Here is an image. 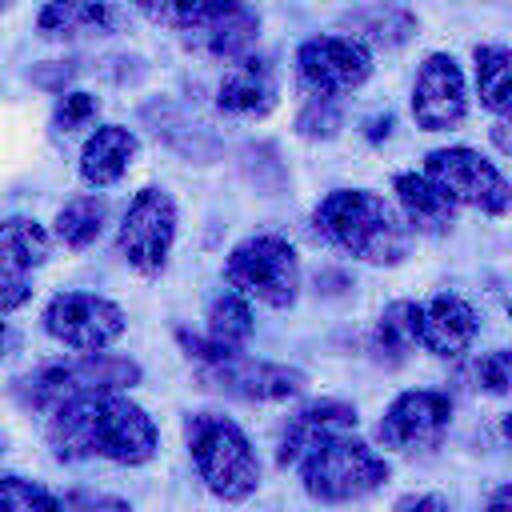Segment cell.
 <instances>
[{
  "label": "cell",
  "mask_w": 512,
  "mask_h": 512,
  "mask_svg": "<svg viewBox=\"0 0 512 512\" xmlns=\"http://www.w3.org/2000/svg\"><path fill=\"white\" fill-rule=\"evenodd\" d=\"M392 512H452V504L436 492H412V496H400Z\"/></svg>",
  "instance_id": "1f68e13d"
},
{
  "label": "cell",
  "mask_w": 512,
  "mask_h": 512,
  "mask_svg": "<svg viewBox=\"0 0 512 512\" xmlns=\"http://www.w3.org/2000/svg\"><path fill=\"white\" fill-rule=\"evenodd\" d=\"M448 424H452V400L436 388H412L384 408L376 436L384 448L396 452H428L448 436Z\"/></svg>",
  "instance_id": "8fae6325"
},
{
  "label": "cell",
  "mask_w": 512,
  "mask_h": 512,
  "mask_svg": "<svg viewBox=\"0 0 512 512\" xmlns=\"http://www.w3.org/2000/svg\"><path fill=\"white\" fill-rule=\"evenodd\" d=\"M356 432V408L348 400H312L304 408H296L280 432V448H276V464H300V456H308L316 444L332 440V436H348Z\"/></svg>",
  "instance_id": "5bb4252c"
},
{
  "label": "cell",
  "mask_w": 512,
  "mask_h": 512,
  "mask_svg": "<svg viewBox=\"0 0 512 512\" xmlns=\"http://www.w3.org/2000/svg\"><path fill=\"white\" fill-rule=\"evenodd\" d=\"M296 72L312 96L336 100L372 76V52L356 36H312L296 48Z\"/></svg>",
  "instance_id": "30bf717a"
},
{
  "label": "cell",
  "mask_w": 512,
  "mask_h": 512,
  "mask_svg": "<svg viewBox=\"0 0 512 512\" xmlns=\"http://www.w3.org/2000/svg\"><path fill=\"white\" fill-rule=\"evenodd\" d=\"M416 344H420V304L416 300L388 304L372 332V356L380 364H404Z\"/></svg>",
  "instance_id": "44dd1931"
},
{
  "label": "cell",
  "mask_w": 512,
  "mask_h": 512,
  "mask_svg": "<svg viewBox=\"0 0 512 512\" xmlns=\"http://www.w3.org/2000/svg\"><path fill=\"white\" fill-rule=\"evenodd\" d=\"M340 120L344 116H340V104L332 96H312L296 116V132L308 140H332L340 132Z\"/></svg>",
  "instance_id": "83f0119b"
},
{
  "label": "cell",
  "mask_w": 512,
  "mask_h": 512,
  "mask_svg": "<svg viewBox=\"0 0 512 512\" xmlns=\"http://www.w3.org/2000/svg\"><path fill=\"white\" fill-rule=\"evenodd\" d=\"M148 20L180 32V40L196 36L220 8H228L232 0H132Z\"/></svg>",
  "instance_id": "d4e9b609"
},
{
  "label": "cell",
  "mask_w": 512,
  "mask_h": 512,
  "mask_svg": "<svg viewBox=\"0 0 512 512\" xmlns=\"http://www.w3.org/2000/svg\"><path fill=\"white\" fill-rule=\"evenodd\" d=\"M508 320H512V304H508Z\"/></svg>",
  "instance_id": "f35d334b"
},
{
  "label": "cell",
  "mask_w": 512,
  "mask_h": 512,
  "mask_svg": "<svg viewBox=\"0 0 512 512\" xmlns=\"http://www.w3.org/2000/svg\"><path fill=\"white\" fill-rule=\"evenodd\" d=\"M104 220H108V204L88 192V196H72L60 212H56V240L72 252L96 244V236L104 232Z\"/></svg>",
  "instance_id": "603a6c76"
},
{
  "label": "cell",
  "mask_w": 512,
  "mask_h": 512,
  "mask_svg": "<svg viewBox=\"0 0 512 512\" xmlns=\"http://www.w3.org/2000/svg\"><path fill=\"white\" fill-rule=\"evenodd\" d=\"M352 28H356V40H368V44H384V48H396L404 44L412 32H416V20L404 12V8H364L352 16Z\"/></svg>",
  "instance_id": "484cf974"
},
{
  "label": "cell",
  "mask_w": 512,
  "mask_h": 512,
  "mask_svg": "<svg viewBox=\"0 0 512 512\" xmlns=\"http://www.w3.org/2000/svg\"><path fill=\"white\" fill-rule=\"evenodd\" d=\"M140 364L128 356H112V352H80L72 360H52L32 368L28 376L16 380V400L32 412H56L72 400L84 396H104V392H124L132 384H140Z\"/></svg>",
  "instance_id": "277c9868"
},
{
  "label": "cell",
  "mask_w": 512,
  "mask_h": 512,
  "mask_svg": "<svg viewBox=\"0 0 512 512\" xmlns=\"http://www.w3.org/2000/svg\"><path fill=\"white\" fill-rule=\"evenodd\" d=\"M128 328L120 304L96 292H60L44 308V332L72 352H104Z\"/></svg>",
  "instance_id": "9c48e42d"
},
{
  "label": "cell",
  "mask_w": 512,
  "mask_h": 512,
  "mask_svg": "<svg viewBox=\"0 0 512 512\" xmlns=\"http://www.w3.org/2000/svg\"><path fill=\"white\" fill-rule=\"evenodd\" d=\"M184 444L204 488L224 504H244L260 488V460L244 428L216 412H196L184 420Z\"/></svg>",
  "instance_id": "3957f363"
},
{
  "label": "cell",
  "mask_w": 512,
  "mask_h": 512,
  "mask_svg": "<svg viewBox=\"0 0 512 512\" xmlns=\"http://www.w3.org/2000/svg\"><path fill=\"white\" fill-rule=\"evenodd\" d=\"M392 192H396V200H400L404 220H408L416 232H424V236H440V232L452 228V220H456V204H452V200H448L424 172H400V176L392 180Z\"/></svg>",
  "instance_id": "d6986e66"
},
{
  "label": "cell",
  "mask_w": 512,
  "mask_h": 512,
  "mask_svg": "<svg viewBox=\"0 0 512 512\" xmlns=\"http://www.w3.org/2000/svg\"><path fill=\"white\" fill-rule=\"evenodd\" d=\"M60 512H132L128 500L112 492H92V488H72L60 496Z\"/></svg>",
  "instance_id": "4dcf8cb0"
},
{
  "label": "cell",
  "mask_w": 512,
  "mask_h": 512,
  "mask_svg": "<svg viewBox=\"0 0 512 512\" xmlns=\"http://www.w3.org/2000/svg\"><path fill=\"white\" fill-rule=\"evenodd\" d=\"M216 108L228 116H268L276 108V72L268 60L240 56L216 88Z\"/></svg>",
  "instance_id": "2e32d148"
},
{
  "label": "cell",
  "mask_w": 512,
  "mask_h": 512,
  "mask_svg": "<svg viewBox=\"0 0 512 512\" xmlns=\"http://www.w3.org/2000/svg\"><path fill=\"white\" fill-rule=\"evenodd\" d=\"M28 296H32V284L24 276L0 280V312H16L20 304H28Z\"/></svg>",
  "instance_id": "d6a6232c"
},
{
  "label": "cell",
  "mask_w": 512,
  "mask_h": 512,
  "mask_svg": "<svg viewBox=\"0 0 512 512\" xmlns=\"http://www.w3.org/2000/svg\"><path fill=\"white\" fill-rule=\"evenodd\" d=\"M36 28L52 40L108 36L120 28V8L112 0H48L36 16Z\"/></svg>",
  "instance_id": "e0dca14e"
},
{
  "label": "cell",
  "mask_w": 512,
  "mask_h": 512,
  "mask_svg": "<svg viewBox=\"0 0 512 512\" xmlns=\"http://www.w3.org/2000/svg\"><path fill=\"white\" fill-rule=\"evenodd\" d=\"M484 512H512V484H500V488L488 496Z\"/></svg>",
  "instance_id": "e575fe53"
},
{
  "label": "cell",
  "mask_w": 512,
  "mask_h": 512,
  "mask_svg": "<svg viewBox=\"0 0 512 512\" xmlns=\"http://www.w3.org/2000/svg\"><path fill=\"white\" fill-rule=\"evenodd\" d=\"M256 332V316L248 308V300L240 292H220L212 304H208V340L220 344V348H232L240 352Z\"/></svg>",
  "instance_id": "cb8c5ba5"
},
{
  "label": "cell",
  "mask_w": 512,
  "mask_h": 512,
  "mask_svg": "<svg viewBox=\"0 0 512 512\" xmlns=\"http://www.w3.org/2000/svg\"><path fill=\"white\" fill-rule=\"evenodd\" d=\"M492 144H496L504 156H512V112H500V120L492 124Z\"/></svg>",
  "instance_id": "836d02e7"
},
{
  "label": "cell",
  "mask_w": 512,
  "mask_h": 512,
  "mask_svg": "<svg viewBox=\"0 0 512 512\" xmlns=\"http://www.w3.org/2000/svg\"><path fill=\"white\" fill-rule=\"evenodd\" d=\"M388 480V460L372 452L364 440L332 436L316 444L308 456H300V484L320 504H348L368 492H376Z\"/></svg>",
  "instance_id": "5b68a950"
},
{
  "label": "cell",
  "mask_w": 512,
  "mask_h": 512,
  "mask_svg": "<svg viewBox=\"0 0 512 512\" xmlns=\"http://www.w3.org/2000/svg\"><path fill=\"white\" fill-rule=\"evenodd\" d=\"M52 252V236L44 232L40 220L32 216H8L0 220V280L12 276H28L32 268H40Z\"/></svg>",
  "instance_id": "ffe728a7"
},
{
  "label": "cell",
  "mask_w": 512,
  "mask_h": 512,
  "mask_svg": "<svg viewBox=\"0 0 512 512\" xmlns=\"http://www.w3.org/2000/svg\"><path fill=\"white\" fill-rule=\"evenodd\" d=\"M136 152H140V140H136L128 128H120V124H100V128L84 140V152H80V176H84V184H92V188L116 184V180L132 168Z\"/></svg>",
  "instance_id": "ac0fdd59"
},
{
  "label": "cell",
  "mask_w": 512,
  "mask_h": 512,
  "mask_svg": "<svg viewBox=\"0 0 512 512\" xmlns=\"http://www.w3.org/2000/svg\"><path fill=\"white\" fill-rule=\"evenodd\" d=\"M12 348H16V332L8 328V320H0V360H4Z\"/></svg>",
  "instance_id": "8d00e7d4"
},
{
  "label": "cell",
  "mask_w": 512,
  "mask_h": 512,
  "mask_svg": "<svg viewBox=\"0 0 512 512\" xmlns=\"http://www.w3.org/2000/svg\"><path fill=\"white\" fill-rule=\"evenodd\" d=\"M424 176H428L452 204L476 208V212H484V216H504V212H512V184H508V176H504L488 156H480L476 148L452 144V148L428 152Z\"/></svg>",
  "instance_id": "52a82bcc"
},
{
  "label": "cell",
  "mask_w": 512,
  "mask_h": 512,
  "mask_svg": "<svg viewBox=\"0 0 512 512\" xmlns=\"http://www.w3.org/2000/svg\"><path fill=\"white\" fill-rule=\"evenodd\" d=\"M200 384L236 400H292L304 392L308 376L300 368L288 364H272V360H252L244 352L216 360V364H200Z\"/></svg>",
  "instance_id": "7c38bea8"
},
{
  "label": "cell",
  "mask_w": 512,
  "mask_h": 512,
  "mask_svg": "<svg viewBox=\"0 0 512 512\" xmlns=\"http://www.w3.org/2000/svg\"><path fill=\"white\" fill-rule=\"evenodd\" d=\"M176 240V200L164 188H140L120 220L116 252L140 276H160L168 268Z\"/></svg>",
  "instance_id": "ba28073f"
},
{
  "label": "cell",
  "mask_w": 512,
  "mask_h": 512,
  "mask_svg": "<svg viewBox=\"0 0 512 512\" xmlns=\"http://www.w3.org/2000/svg\"><path fill=\"white\" fill-rule=\"evenodd\" d=\"M224 276L240 296L268 308H292L300 296V256L284 236L272 232L240 240L224 260Z\"/></svg>",
  "instance_id": "8992f818"
},
{
  "label": "cell",
  "mask_w": 512,
  "mask_h": 512,
  "mask_svg": "<svg viewBox=\"0 0 512 512\" xmlns=\"http://www.w3.org/2000/svg\"><path fill=\"white\" fill-rule=\"evenodd\" d=\"M312 224L328 244L364 264H400L408 256V228L396 208L368 188H332L316 204Z\"/></svg>",
  "instance_id": "7a4b0ae2"
},
{
  "label": "cell",
  "mask_w": 512,
  "mask_h": 512,
  "mask_svg": "<svg viewBox=\"0 0 512 512\" xmlns=\"http://www.w3.org/2000/svg\"><path fill=\"white\" fill-rule=\"evenodd\" d=\"M96 112H100V100L92 92H64L60 104H56V112H52V124L60 132H76L84 124H92Z\"/></svg>",
  "instance_id": "f546056e"
},
{
  "label": "cell",
  "mask_w": 512,
  "mask_h": 512,
  "mask_svg": "<svg viewBox=\"0 0 512 512\" xmlns=\"http://www.w3.org/2000/svg\"><path fill=\"white\" fill-rule=\"evenodd\" d=\"M0 512H60V496L24 476H0Z\"/></svg>",
  "instance_id": "4316f807"
},
{
  "label": "cell",
  "mask_w": 512,
  "mask_h": 512,
  "mask_svg": "<svg viewBox=\"0 0 512 512\" xmlns=\"http://www.w3.org/2000/svg\"><path fill=\"white\" fill-rule=\"evenodd\" d=\"M500 436H504V440H508V448H512V412H504V416H500Z\"/></svg>",
  "instance_id": "74e56055"
},
{
  "label": "cell",
  "mask_w": 512,
  "mask_h": 512,
  "mask_svg": "<svg viewBox=\"0 0 512 512\" xmlns=\"http://www.w3.org/2000/svg\"><path fill=\"white\" fill-rule=\"evenodd\" d=\"M392 132V116H376V120H368V140L376 144V140H384Z\"/></svg>",
  "instance_id": "d590c367"
},
{
  "label": "cell",
  "mask_w": 512,
  "mask_h": 512,
  "mask_svg": "<svg viewBox=\"0 0 512 512\" xmlns=\"http://www.w3.org/2000/svg\"><path fill=\"white\" fill-rule=\"evenodd\" d=\"M4 4H8V0H0V8H4Z\"/></svg>",
  "instance_id": "ab89813d"
},
{
  "label": "cell",
  "mask_w": 512,
  "mask_h": 512,
  "mask_svg": "<svg viewBox=\"0 0 512 512\" xmlns=\"http://www.w3.org/2000/svg\"><path fill=\"white\" fill-rule=\"evenodd\" d=\"M472 380L488 396H508L512 392V348H492L472 364Z\"/></svg>",
  "instance_id": "f1b7e54d"
},
{
  "label": "cell",
  "mask_w": 512,
  "mask_h": 512,
  "mask_svg": "<svg viewBox=\"0 0 512 512\" xmlns=\"http://www.w3.org/2000/svg\"><path fill=\"white\" fill-rule=\"evenodd\" d=\"M476 96L488 112H512V48L508 44H476Z\"/></svg>",
  "instance_id": "7402d4cb"
},
{
  "label": "cell",
  "mask_w": 512,
  "mask_h": 512,
  "mask_svg": "<svg viewBox=\"0 0 512 512\" xmlns=\"http://www.w3.org/2000/svg\"><path fill=\"white\" fill-rule=\"evenodd\" d=\"M156 424L152 416L132 404L124 392L84 396L52 412L48 420V448L56 460H112V464H148L156 456Z\"/></svg>",
  "instance_id": "6da1fadb"
},
{
  "label": "cell",
  "mask_w": 512,
  "mask_h": 512,
  "mask_svg": "<svg viewBox=\"0 0 512 512\" xmlns=\"http://www.w3.org/2000/svg\"><path fill=\"white\" fill-rule=\"evenodd\" d=\"M476 332H480V316L464 296L440 292L428 304H420V344L432 356L452 360V356L468 352Z\"/></svg>",
  "instance_id": "9a60e30c"
},
{
  "label": "cell",
  "mask_w": 512,
  "mask_h": 512,
  "mask_svg": "<svg viewBox=\"0 0 512 512\" xmlns=\"http://www.w3.org/2000/svg\"><path fill=\"white\" fill-rule=\"evenodd\" d=\"M412 116L424 132H448L468 116V84L448 52L424 56L412 80Z\"/></svg>",
  "instance_id": "4fadbf2b"
}]
</instances>
